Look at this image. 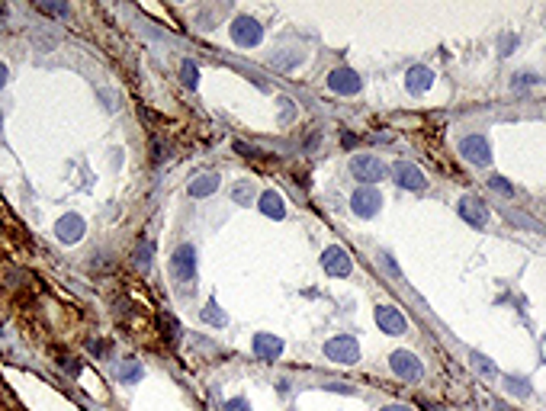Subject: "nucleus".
Wrapping results in <instances>:
<instances>
[{
  "label": "nucleus",
  "mask_w": 546,
  "mask_h": 411,
  "mask_svg": "<svg viewBox=\"0 0 546 411\" xmlns=\"http://www.w3.org/2000/svg\"><path fill=\"white\" fill-rule=\"evenodd\" d=\"M472 360H476V366H479L482 373H495V366H492V363H488L485 357H479V353H476V357H472Z\"/></svg>",
  "instance_id": "cd10ccee"
},
{
  "label": "nucleus",
  "mask_w": 546,
  "mask_h": 411,
  "mask_svg": "<svg viewBox=\"0 0 546 411\" xmlns=\"http://www.w3.org/2000/svg\"><path fill=\"white\" fill-rule=\"evenodd\" d=\"M261 212L270 218H283L286 216V206H283V196L273 193V190H267V193H261Z\"/></svg>",
  "instance_id": "dca6fc26"
},
{
  "label": "nucleus",
  "mask_w": 546,
  "mask_h": 411,
  "mask_svg": "<svg viewBox=\"0 0 546 411\" xmlns=\"http://www.w3.org/2000/svg\"><path fill=\"white\" fill-rule=\"evenodd\" d=\"M325 357L335 363H357L360 360V344L351 335H337L331 341H325Z\"/></svg>",
  "instance_id": "f257e3e1"
},
{
  "label": "nucleus",
  "mask_w": 546,
  "mask_h": 411,
  "mask_svg": "<svg viewBox=\"0 0 546 411\" xmlns=\"http://www.w3.org/2000/svg\"><path fill=\"white\" fill-rule=\"evenodd\" d=\"M376 325L386 331V335H405L408 331V319L395 305H376Z\"/></svg>",
  "instance_id": "1a4fd4ad"
},
{
  "label": "nucleus",
  "mask_w": 546,
  "mask_h": 411,
  "mask_svg": "<svg viewBox=\"0 0 546 411\" xmlns=\"http://www.w3.org/2000/svg\"><path fill=\"white\" fill-rule=\"evenodd\" d=\"M0 122H3V116H0Z\"/></svg>",
  "instance_id": "2f4dec72"
},
{
  "label": "nucleus",
  "mask_w": 546,
  "mask_h": 411,
  "mask_svg": "<svg viewBox=\"0 0 546 411\" xmlns=\"http://www.w3.org/2000/svg\"><path fill=\"white\" fill-rule=\"evenodd\" d=\"M488 184H492V190H498V193H504V196H511V193H514V186L508 184V180H504V177H492V180H488Z\"/></svg>",
  "instance_id": "b1692460"
},
{
  "label": "nucleus",
  "mask_w": 546,
  "mask_h": 411,
  "mask_svg": "<svg viewBox=\"0 0 546 411\" xmlns=\"http://www.w3.org/2000/svg\"><path fill=\"white\" fill-rule=\"evenodd\" d=\"M392 177H395V184L405 186V190H424V186H428L424 174H421L415 164H408V161H399L392 168Z\"/></svg>",
  "instance_id": "f8f14e48"
},
{
  "label": "nucleus",
  "mask_w": 546,
  "mask_h": 411,
  "mask_svg": "<svg viewBox=\"0 0 546 411\" xmlns=\"http://www.w3.org/2000/svg\"><path fill=\"white\" fill-rule=\"evenodd\" d=\"M321 267H325V273H331V277H351L353 260L341 244H331V248H325V254H321Z\"/></svg>",
  "instance_id": "20e7f679"
},
{
  "label": "nucleus",
  "mask_w": 546,
  "mask_h": 411,
  "mask_svg": "<svg viewBox=\"0 0 546 411\" xmlns=\"http://www.w3.org/2000/svg\"><path fill=\"white\" fill-rule=\"evenodd\" d=\"M460 216L469 222V225L482 228L488 222V209H485V202L476 200V196H463L460 200Z\"/></svg>",
  "instance_id": "ddd939ff"
},
{
  "label": "nucleus",
  "mask_w": 546,
  "mask_h": 411,
  "mask_svg": "<svg viewBox=\"0 0 546 411\" xmlns=\"http://www.w3.org/2000/svg\"><path fill=\"white\" fill-rule=\"evenodd\" d=\"M460 154L469 164H476V168H485L488 161H492V152H488V142L482 138V135H466L460 142Z\"/></svg>",
  "instance_id": "0eeeda50"
},
{
  "label": "nucleus",
  "mask_w": 546,
  "mask_h": 411,
  "mask_svg": "<svg viewBox=\"0 0 546 411\" xmlns=\"http://www.w3.org/2000/svg\"><path fill=\"white\" fill-rule=\"evenodd\" d=\"M84 232H87V225H84V218L77 216V212H67L65 218H58V225H55V235H58V241H65V244L81 241Z\"/></svg>",
  "instance_id": "9d476101"
},
{
  "label": "nucleus",
  "mask_w": 546,
  "mask_h": 411,
  "mask_svg": "<svg viewBox=\"0 0 546 411\" xmlns=\"http://www.w3.org/2000/svg\"><path fill=\"white\" fill-rule=\"evenodd\" d=\"M379 206H383V196H379L376 186H360V190L351 196V209L360 218H373L379 212Z\"/></svg>",
  "instance_id": "423d86ee"
},
{
  "label": "nucleus",
  "mask_w": 546,
  "mask_h": 411,
  "mask_svg": "<svg viewBox=\"0 0 546 411\" xmlns=\"http://www.w3.org/2000/svg\"><path fill=\"white\" fill-rule=\"evenodd\" d=\"M3 84H7V67L0 65V87H3Z\"/></svg>",
  "instance_id": "c756f323"
},
{
  "label": "nucleus",
  "mask_w": 546,
  "mask_h": 411,
  "mask_svg": "<svg viewBox=\"0 0 546 411\" xmlns=\"http://www.w3.org/2000/svg\"><path fill=\"white\" fill-rule=\"evenodd\" d=\"M328 87L335 93L351 97V93H360V77H357V71H351V67H337V71L328 74Z\"/></svg>",
  "instance_id": "9b49d317"
},
{
  "label": "nucleus",
  "mask_w": 546,
  "mask_h": 411,
  "mask_svg": "<svg viewBox=\"0 0 546 411\" xmlns=\"http://www.w3.org/2000/svg\"><path fill=\"white\" fill-rule=\"evenodd\" d=\"M383 411H412V408H408V405H386Z\"/></svg>",
  "instance_id": "c85d7f7f"
},
{
  "label": "nucleus",
  "mask_w": 546,
  "mask_h": 411,
  "mask_svg": "<svg viewBox=\"0 0 546 411\" xmlns=\"http://www.w3.org/2000/svg\"><path fill=\"white\" fill-rule=\"evenodd\" d=\"M216 190H218V177L216 174H202V177H196L193 184H190V193L200 196V200H202V196H212Z\"/></svg>",
  "instance_id": "f3484780"
},
{
  "label": "nucleus",
  "mask_w": 546,
  "mask_h": 411,
  "mask_svg": "<svg viewBox=\"0 0 546 411\" xmlns=\"http://www.w3.org/2000/svg\"><path fill=\"white\" fill-rule=\"evenodd\" d=\"M527 84H537V77H533V74H517V81H514V87L521 90V87H527Z\"/></svg>",
  "instance_id": "bb28decb"
},
{
  "label": "nucleus",
  "mask_w": 546,
  "mask_h": 411,
  "mask_svg": "<svg viewBox=\"0 0 546 411\" xmlns=\"http://www.w3.org/2000/svg\"><path fill=\"white\" fill-rule=\"evenodd\" d=\"M254 196H257V190H254L251 180H241V184H235V190H232V200H235L238 206H251Z\"/></svg>",
  "instance_id": "6ab92c4d"
},
{
  "label": "nucleus",
  "mask_w": 546,
  "mask_h": 411,
  "mask_svg": "<svg viewBox=\"0 0 546 411\" xmlns=\"http://www.w3.org/2000/svg\"><path fill=\"white\" fill-rule=\"evenodd\" d=\"M283 353V341L277 335H254V357L257 360H277Z\"/></svg>",
  "instance_id": "4468645a"
},
{
  "label": "nucleus",
  "mask_w": 546,
  "mask_h": 411,
  "mask_svg": "<svg viewBox=\"0 0 546 411\" xmlns=\"http://www.w3.org/2000/svg\"><path fill=\"white\" fill-rule=\"evenodd\" d=\"M434 84V71L424 65H415L412 71H408V77H405V87H408V93H424L428 87Z\"/></svg>",
  "instance_id": "2eb2a0df"
},
{
  "label": "nucleus",
  "mask_w": 546,
  "mask_h": 411,
  "mask_svg": "<svg viewBox=\"0 0 546 411\" xmlns=\"http://www.w3.org/2000/svg\"><path fill=\"white\" fill-rule=\"evenodd\" d=\"M351 174L370 186V184H376V180L386 177V164H383L376 154H357V158L351 161Z\"/></svg>",
  "instance_id": "f03ea898"
},
{
  "label": "nucleus",
  "mask_w": 546,
  "mask_h": 411,
  "mask_svg": "<svg viewBox=\"0 0 546 411\" xmlns=\"http://www.w3.org/2000/svg\"><path fill=\"white\" fill-rule=\"evenodd\" d=\"M232 39H235L238 45H248V49H254V45H261L264 29H261V23H257V19L238 17L235 26H232Z\"/></svg>",
  "instance_id": "6e6552de"
},
{
  "label": "nucleus",
  "mask_w": 546,
  "mask_h": 411,
  "mask_svg": "<svg viewBox=\"0 0 546 411\" xmlns=\"http://www.w3.org/2000/svg\"><path fill=\"white\" fill-rule=\"evenodd\" d=\"M202 319L209 321V325L222 328V325H225V312H218V305H216V303H209L206 309H202Z\"/></svg>",
  "instance_id": "4be33fe9"
},
{
  "label": "nucleus",
  "mask_w": 546,
  "mask_h": 411,
  "mask_svg": "<svg viewBox=\"0 0 546 411\" xmlns=\"http://www.w3.org/2000/svg\"><path fill=\"white\" fill-rule=\"evenodd\" d=\"M152 241H138V248H135V267H152Z\"/></svg>",
  "instance_id": "412c9836"
},
{
  "label": "nucleus",
  "mask_w": 546,
  "mask_h": 411,
  "mask_svg": "<svg viewBox=\"0 0 546 411\" xmlns=\"http://www.w3.org/2000/svg\"><path fill=\"white\" fill-rule=\"evenodd\" d=\"M161 325H164V331H168V337H170V344H174V341H177V331H180V325H177L174 319H168V315L161 319Z\"/></svg>",
  "instance_id": "393cba45"
},
{
  "label": "nucleus",
  "mask_w": 546,
  "mask_h": 411,
  "mask_svg": "<svg viewBox=\"0 0 546 411\" xmlns=\"http://www.w3.org/2000/svg\"><path fill=\"white\" fill-rule=\"evenodd\" d=\"M389 363H392L395 376H402L405 382H418V379L424 376V366H421V360L415 357V353H408V350H395L392 357H389Z\"/></svg>",
  "instance_id": "39448f33"
},
{
  "label": "nucleus",
  "mask_w": 546,
  "mask_h": 411,
  "mask_svg": "<svg viewBox=\"0 0 546 411\" xmlns=\"http://www.w3.org/2000/svg\"><path fill=\"white\" fill-rule=\"evenodd\" d=\"M225 411H251V405H248V398H228Z\"/></svg>",
  "instance_id": "a878e982"
},
{
  "label": "nucleus",
  "mask_w": 546,
  "mask_h": 411,
  "mask_svg": "<svg viewBox=\"0 0 546 411\" xmlns=\"http://www.w3.org/2000/svg\"><path fill=\"white\" fill-rule=\"evenodd\" d=\"M180 77H184V84L190 87V90H196V84H200V67H196L193 61H184V65H180Z\"/></svg>",
  "instance_id": "aec40b11"
},
{
  "label": "nucleus",
  "mask_w": 546,
  "mask_h": 411,
  "mask_svg": "<svg viewBox=\"0 0 546 411\" xmlns=\"http://www.w3.org/2000/svg\"><path fill=\"white\" fill-rule=\"evenodd\" d=\"M428 411H444V408H437V405H428Z\"/></svg>",
  "instance_id": "7c9ffc66"
},
{
  "label": "nucleus",
  "mask_w": 546,
  "mask_h": 411,
  "mask_svg": "<svg viewBox=\"0 0 546 411\" xmlns=\"http://www.w3.org/2000/svg\"><path fill=\"white\" fill-rule=\"evenodd\" d=\"M170 273H174V280H180V283H190V280L196 277V248L193 244H180L174 251V257H170Z\"/></svg>",
  "instance_id": "7ed1b4c3"
},
{
  "label": "nucleus",
  "mask_w": 546,
  "mask_h": 411,
  "mask_svg": "<svg viewBox=\"0 0 546 411\" xmlns=\"http://www.w3.org/2000/svg\"><path fill=\"white\" fill-rule=\"evenodd\" d=\"M145 376V369L138 360H122L119 363V382H138Z\"/></svg>",
  "instance_id": "a211bd4d"
},
{
  "label": "nucleus",
  "mask_w": 546,
  "mask_h": 411,
  "mask_svg": "<svg viewBox=\"0 0 546 411\" xmlns=\"http://www.w3.org/2000/svg\"><path fill=\"white\" fill-rule=\"evenodd\" d=\"M35 10H39V13H49V17H67V7H65V3H42V0H39V3H35Z\"/></svg>",
  "instance_id": "5701e85b"
}]
</instances>
